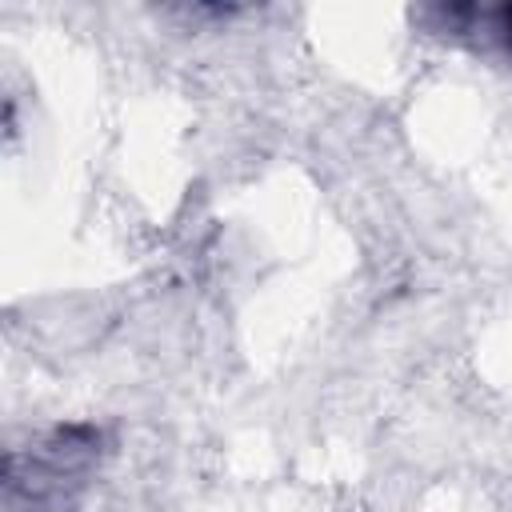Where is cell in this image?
Masks as SVG:
<instances>
[{"label":"cell","mask_w":512,"mask_h":512,"mask_svg":"<svg viewBox=\"0 0 512 512\" xmlns=\"http://www.w3.org/2000/svg\"><path fill=\"white\" fill-rule=\"evenodd\" d=\"M496 32H500V40H504V48H508V56H512V4H504V8L496 12Z\"/></svg>","instance_id":"1"}]
</instances>
